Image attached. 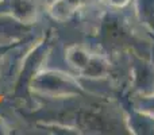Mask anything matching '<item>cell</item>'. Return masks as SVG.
<instances>
[{"label": "cell", "instance_id": "obj_1", "mask_svg": "<svg viewBox=\"0 0 154 135\" xmlns=\"http://www.w3.org/2000/svg\"><path fill=\"white\" fill-rule=\"evenodd\" d=\"M125 10L108 8L103 12L99 19L97 30L95 34V43L97 45L99 53L106 54L109 58L122 57L134 51L139 56L154 58V41L145 30H137L134 15L131 19L123 12Z\"/></svg>", "mask_w": 154, "mask_h": 135}, {"label": "cell", "instance_id": "obj_2", "mask_svg": "<svg viewBox=\"0 0 154 135\" xmlns=\"http://www.w3.org/2000/svg\"><path fill=\"white\" fill-rule=\"evenodd\" d=\"M30 87L34 93L53 99L80 97L87 93L80 80L72 73L51 69L37 73V76L30 82Z\"/></svg>", "mask_w": 154, "mask_h": 135}, {"label": "cell", "instance_id": "obj_3", "mask_svg": "<svg viewBox=\"0 0 154 135\" xmlns=\"http://www.w3.org/2000/svg\"><path fill=\"white\" fill-rule=\"evenodd\" d=\"M128 66L127 92L131 95L154 93V60L139 56L138 53L126 54Z\"/></svg>", "mask_w": 154, "mask_h": 135}, {"label": "cell", "instance_id": "obj_4", "mask_svg": "<svg viewBox=\"0 0 154 135\" xmlns=\"http://www.w3.org/2000/svg\"><path fill=\"white\" fill-rule=\"evenodd\" d=\"M120 106L125 115L128 133L134 135H154V118L135 109L126 97V92L120 93Z\"/></svg>", "mask_w": 154, "mask_h": 135}, {"label": "cell", "instance_id": "obj_5", "mask_svg": "<svg viewBox=\"0 0 154 135\" xmlns=\"http://www.w3.org/2000/svg\"><path fill=\"white\" fill-rule=\"evenodd\" d=\"M0 15L18 20L24 26L35 23L39 15L37 0H0Z\"/></svg>", "mask_w": 154, "mask_h": 135}, {"label": "cell", "instance_id": "obj_6", "mask_svg": "<svg viewBox=\"0 0 154 135\" xmlns=\"http://www.w3.org/2000/svg\"><path fill=\"white\" fill-rule=\"evenodd\" d=\"M133 15L154 41V0H133Z\"/></svg>", "mask_w": 154, "mask_h": 135}, {"label": "cell", "instance_id": "obj_7", "mask_svg": "<svg viewBox=\"0 0 154 135\" xmlns=\"http://www.w3.org/2000/svg\"><path fill=\"white\" fill-rule=\"evenodd\" d=\"M92 51L81 45H72L65 50V62L79 76L88 65Z\"/></svg>", "mask_w": 154, "mask_h": 135}, {"label": "cell", "instance_id": "obj_8", "mask_svg": "<svg viewBox=\"0 0 154 135\" xmlns=\"http://www.w3.org/2000/svg\"><path fill=\"white\" fill-rule=\"evenodd\" d=\"M126 97L128 103L135 109L154 118V93L150 95H131L126 91Z\"/></svg>", "mask_w": 154, "mask_h": 135}, {"label": "cell", "instance_id": "obj_9", "mask_svg": "<svg viewBox=\"0 0 154 135\" xmlns=\"http://www.w3.org/2000/svg\"><path fill=\"white\" fill-rule=\"evenodd\" d=\"M106 7L114 8V10H126L131 4L133 0H100Z\"/></svg>", "mask_w": 154, "mask_h": 135}, {"label": "cell", "instance_id": "obj_10", "mask_svg": "<svg viewBox=\"0 0 154 135\" xmlns=\"http://www.w3.org/2000/svg\"><path fill=\"white\" fill-rule=\"evenodd\" d=\"M18 43V42H16ZM16 43H11V45H4V43H0V70L3 68V60H4V56L16 45Z\"/></svg>", "mask_w": 154, "mask_h": 135}, {"label": "cell", "instance_id": "obj_11", "mask_svg": "<svg viewBox=\"0 0 154 135\" xmlns=\"http://www.w3.org/2000/svg\"><path fill=\"white\" fill-rule=\"evenodd\" d=\"M54 2H56V0H43V3H45V5H46V7H49V5H51Z\"/></svg>", "mask_w": 154, "mask_h": 135}, {"label": "cell", "instance_id": "obj_12", "mask_svg": "<svg viewBox=\"0 0 154 135\" xmlns=\"http://www.w3.org/2000/svg\"><path fill=\"white\" fill-rule=\"evenodd\" d=\"M153 60H154V58H153Z\"/></svg>", "mask_w": 154, "mask_h": 135}]
</instances>
